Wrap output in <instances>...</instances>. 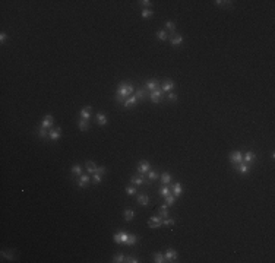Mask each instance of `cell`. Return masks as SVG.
<instances>
[{"instance_id": "1", "label": "cell", "mask_w": 275, "mask_h": 263, "mask_svg": "<svg viewBox=\"0 0 275 263\" xmlns=\"http://www.w3.org/2000/svg\"><path fill=\"white\" fill-rule=\"evenodd\" d=\"M133 85H132V82L130 80H121L120 83H119V88H117V91H116V95H119V97H123V98H128L130 97L132 94H133Z\"/></svg>"}, {"instance_id": "2", "label": "cell", "mask_w": 275, "mask_h": 263, "mask_svg": "<svg viewBox=\"0 0 275 263\" xmlns=\"http://www.w3.org/2000/svg\"><path fill=\"white\" fill-rule=\"evenodd\" d=\"M162 98H164V92H162L161 86H160V88H157L155 91L149 92V99H151L154 104H160V102L162 101Z\"/></svg>"}, {"instance_id": "3", "label": "cell", "mask_w": 275, "mask_h": 263, "mask_svg": "<svg viewBox=\"0 0 275 263\" xmlns=\"http://www.w3.org/2000/svg\"><path fill=\"white\" fill-rule=\"evenodd\" d=\"M228 159H230V162L234 165H239L240 162H243V152L240 151H233L230 152V155H228Z\"/></svg>"}, {"instance_id": "4", "label": "cell", "mask_w": 275, "mask_h": 263, "mask_svg": "<svg viewBox=\"0 0 275 263\" xmlns=\"http://www.w3.org/2000/svg\"><path fill=\"white\" fill-rule=\"evenodd\" d=\"M128 237H129L128 231H119V232H116L113 235V240H114V243H117V244H126Z\"/></svg>"}, {"instance_id": "5", "label": "cell", "mask_w": 275, "mask_h": 263, "mask_svg": "<svg viewBox=\"0 0 275 263\" xmlns=\"http://www.w3.org/2000/svg\"><path fill=\"white\" fill-rule=\"evenodd\" d=\"M148 227L152 228V230L162 227V217L161 215H158V217H151L149 219H148Z\"/></svg>"}, {"instance_id": "6", "label": "cell", "mask_w": 275, "mask_h": 263, "mask_svg": "<svg viewBox=\"0 0 275 263\" xmlns=\"http://www.w3.org/2000/svg\"><path fill=\"white\" fill-rule=\"evenodd\" d=\"M160 86H161L164 94H168V92H173V89L176 88V83H174V80H171V79H164Z\"/></svg>"}, {"instance_id": "7", "label": "cell", "mask_w": 275, "mask_h": 263, "mask_svg": "<svg viewBox=\"0 0 275 263\" xmlns=\"http://www.w3.org/2000/svg\"><path fill=\"white\" fill-rule=\"evenodd\" d=\"M136 168H138V172H139L141 176H145V177H147V172L151 170V164H149L148 161H145V159H142V161L138 162V167H136Z\"/></svg>"}, {"instance_id": "8", "label": "cell", "mask_w": 275, "mask_h": 263, "mask_svg": "<svg viewBox=\"0 0 275 263\" xmlns=\"http://www.w3.org/2000/svg\"><path fill=\"white\" fill-rule=\"evenodd\" d=\"M61 136V127L59 126H56V127H51L50 130H48V139L54 142V140H59Z\"/></svg>"}, {"instance_id": "9", "label": "cell", "mask_w": 275, "mask_h": 263, "mask_svg": "<svg viewBox=\"0 0 275 263\" xmlns=\"http://www.w3.org/2000/svg\"><path fill=\"white\" fill-rule=\"evenodd\" d=\"M53 124H54V117L51 116V114H46L40 126H41V127H44V129H47V130H50L51 127H54Z\"/></svg>"}, {"instance_id": "10", "label": "cell", "mask_w": 275, "mask_h": 263, "mask_svg": "<svg viewBox=\"0 0 275 263\" xmlns=\"http://www.w3.org/2000/svg\"><path fill=\"white\" fill-rule=\"evenodd\" d=\"M145 176H141V174H135V176H132L130 177V184L132 186H142V184H145L147 183V180H145Z\"/></svg>"}, {"instance_id": "11", "label": "cell", "mask_w": 275, "mask_h": 263, "mask_svg": "<svg viewBox=\"0 0 275 263\" xmlns=\"http://www.w3.org/2000/svg\"><path fill=\"white\" fill-rule=\"evenodd\" d=\"M183 37H181L180 34H171L170 37H168V41H170V44L173 47H179L183 43Z\"/></svg>"}, {"instance_id": "12", "label": "cell", "mask_w": 275, "mask_h": 263, "mask_svg": "<svg viewBox=\"0 0 275 263\" xmlns=\"http://www.w3.org/2000/svg\"><path fill=\"white\" fill-rule=\"evenodd\" d=\"M89 183H91V178H89V176H87V174H81L79 178H78V181H76V184H78L81 189H87Z\"/></svg>"}, {"instance_id": "13", "label": "cell", "mask_w": 275, "mask_h": 263, "mask_svg": "<svg viewBox=\"0 0 275 263\" xmlns=\"http://www.w3.org/2000/svg\"><path fill=\"white\" fill-rule=\"evenodd\" d=\"M135 97H136L138 101H145V99L149 97L148 89L147 88H139V89H136V91H135Z\"/></svg>"}, {"instance_id": "14", "label": "cell", "mask_w": 275, "mask_h": 263, "mask_svg": "<svg viewBox=\"0 0 275 263\" xmlns=\"http://www.w3.org/2000/svg\"><path fill=\"white\" fill-rule=\"evenodd\" d=\"M256 161V154L253 151H247L246 154H243V162H246V164H252V162H255Z\"/></svg>"}, {"instance_id": "15", "label": "cell", "mask_w": 275, "mask_h": 263, "mask_svg": "<svg viewBox=\"0 0 275 263\" xmlns=\"http://www.w3.org/2000/svg\"><path fill=\"white\" fill-rule=\"evenodd\" d=\"M160 85H161V83H160L157 79H149V80H147V82H145V88H147L149 92H151V91H155L157 88H160Z\"/></svg>"}, {"instance_id": "16", "label": "cell", "mask_w": 275, "mask_h": 263, "mask_svg": "<svg viewBox=\"0 0 275 263\" xmlns=\"http://www.w3.org/2000/svg\"><path fill=\"white\" fill-rule=\"evenodd\" d=\"M164 256H165L167 262H177V251L174 249H167Z\"/></svg>"}, {"instance_id": "17", "label": "cell", "mask_w": 275, "mask_h": 263, "mask_svg": "<svg viewBox=\"0 0 275 263\" xmlns=\"http://www.w3.org/2000/svg\"><path fill=\"white\" fill-rule=\"evenodd\" d=\"M91 113H92V107L87 105V107H84V108L81 110L79 117H81L82 120H89V118H91Z\"/></svg>"}, {"instance_id": "18", "label": "cell", "mask_w": 275, "mask_h": 263, "mask_svg": "<svg viewBox=\"0 0 275 263\" xmlns=\"http://www.w3.org/2000/svg\"><path fill=\"white\" fill-rule=\"evenodd\" d=\"M138 104V99H136V97L135 95H130V97H128V98L124 99V102H123V107L124 108H130V107H133V105Z\"/></svg>"}, {"instance_id": "19", "label": "cell", "mask_w": 275, "mask_h": 263, "mask_svg": "<svg viewBox=\"0 0 275 263\" xmlns=\"http://www.w3.org/2000/svg\"><path fill=\"white\" fill-rule=\"evenodd\" d=\"M170 189L173 190V194H174L176 197L181 196V193H183V189H181V184H180V183H174V184H171V186H170Z\"/></svg>"}, {"instance_id": "20", "label": "cell", "mask_w": 275, "mask_h": 263, "mask_svg": "<svg viewBox=\"0 0 275 263\" xmlns=\"http://www.w3.org/2000/svg\"><path fill=\"white\" fill-rule=\"evenodd\" d=\"M234 168L239 171L240 174L244 176V174H247V172H249V168H250V167H249V164H246V162H240L239 165H236Z\"/></svg>"}, {"instance_id": "21", "label": "cell", "mask_w": 275, "mask_h": 263, "mask_svg": "<svg viewBox=\"0 0 275 263\" xmlns=\"http://www.w3.org/2000/svg\"><path fill=\"white\" fill-rule=\"evenodd\" d=\"M123 218H124V221H126V222H130V221H133L135 212L132 209H124V210H123Z\"/></svg>"}, {"instance_id": "22", "label": "cell", "mask_w": 275, "mask_h": 263, "mask_svg": "<svg viewBox=\"0 0 275 263\" xmlns=\"http://www.w3.org/2000/svg\"><path fill=\"white\" fill-rule=\"evenodd\" d=\"M138 203L141 205V206H148V205H149V197H148L147 194H143V193L138 194Z\"/></svg>"}, {"instance_id": "23", "label": "cell", "mask_w": 275, "mask_h": 263, "mask_svg": "<svg viewBox=\"0 0 275 263\" xmlns=\"http://www.w3.org/2000/svg\"><path fill=\"white\" fill-rule=\"evenodd\" d=\"M95 118H97V123H98V124L100 126H106L107 124V116H106V114H102V113H98V114H97V116H95Z\"/></svg>"}, {"instance_id": "24", "label": "cell", "mask_w": 275, "mask_h": 263, "mask_svg": "<svg viewBox=\"0 0 275 263\" xmlns=\"http://www.w3.org/2000/svg\"><path fill=\"white\" fill-rule=\"evenodd\" d=\"M78 127H79V130H82V132H87L88 129H89V121L88 120H79L78 121Z\"/></svg>"}, {"instance_id": "25", "label": "cell", "mask_w": 275, "mask_h": 263, "mask_svg": "<svg viewBox=\"0 0 275 263\" xmlns=\"http://www.w3.org/2000/svg\"><path fill=\"white\" fill-rule=\"evenodd\" d=\"M85 167H87V171L89 174H94L95 170H97V165H95L94 161H87V162H85Z\"/></svg>"}, {"instance_id": "26", "label": "cell", "mask_w": 275, "mask_h": 263, "mask_svg": "<svg viewBox=\"0 0 275 263\" xmlns=\"http://www.w3.org/2000/svg\"><path fill=\"white\" fill-rule=\"evenodd\" d=\"M154 262L155 263H164V262H167V260H165V256L162 254L161 251H157V253H154Z\"/></svg>"}, {"instance_id": "27", "label": "cell", "mask_w": 275, "mask_h": 263, "mask_svg": "<svg viewBox=\"0 0 275 263\" xmlns=\"http://www.w3.org/2000/svg\"><path fill=\"white\" fill-rule=\"evenodd\" d=\"M171 191H170V187H168V184H162L161 187H160V196L165 197L167 194H170Z\"/></svg>"}, {"instance_id": "28", "label": "cell", "mask_w": 275, "mask_h": 263, "mask_svg": "<svg viewBox=\"0 0 275 263\" xmlns=\"http://www.w3.org/2000/svg\"><path fill=\"white\" fill-rule=\"evenodd\" d=\"M157 38L160 39V41H165V39H168L167 31H164V29H160V31H157Z\"/></svg>"}, {"instance_id": "29", "label": "cell", "mask_w": 275, "mask_h": 263, "mask_svg": "<svg viewBox=\"0 0 275 263\" xmlns=\"http://www.w3.org/2000/svg\"><path fill=\"white\" fill-rule=\"evenodd\" d=\"M138 240H139V237H138V235H135V234H129L126 244H128V246H133V244H136Z\"/></svg>"}, {"instance_id": "30", "label": "cell", "mask_w": 275, "mask_h": 263, "mask_svg": "<svg viewBox=\"0 0 275 263\" xmlns=\"http://www.w3.org/2000/svg\"><path fill=\"white\" fill-rule=\"evenodd\" d=\"M124 259H126V256H124L123 253H117V254H114L113 256V262L114 263H123L124 262Z\"/></svg>"}, {"instance_id": "31", "label": "cell", "mask_w": 275, "mask_h": 263, "mask_svg": "<svg viewBox=\"0 0 275 263\" xmlns=\"http://www.w3.org/2000/svg\"><path fill=\"white\" fill-rule=\"evenodd\" d=\"M72 174L73 176H76V177H79L82 174V168H81V165L79 164H75V165H72Z\"/></svg>"}, {"instance_id": "32", "label": "cell", "mask_w": 275, "mask_h": 263, "mask_svg": "<svg viewBox=\"0 0 275 263\" xmlns=\"http://www.w3.org/2000/svg\"><path fill=\"white\" fill-rule=\"evenodd\" d=\"M124 190H126V194H129V196H135V194H138V189H136V186H128Z\"/></svg>"}, {"instance_id": "33", "label": "cell", "mask_w": 275, "mask_h": 263, "mask_svg": "<svg viewBox=\"0 0 275 263\" xmlns=\"http://www.w3.org/2000/svg\"><path fill=\"white\" fill-rule=\"evenodd\" d=\"M38 138L40 139H46L48 138V130L47 129H44V127H38Z\"/></svg>"}, {"instance_id": "34", "label": "cell", "mask_w": 275, "mask_h": 263, "mask_svg": "<svg viewBox=\"0 0 275 263\" xmlns=\"http://www.w3.org/2000/svg\"><path fill=\"white\" fill-rule=\"evenodd\" d=\"M176 199H177V197H176L174 194H171V193H170V194H167V196H165V202H167V206H173V205L176 203Z\"/></svg>"}, {"instance_id": "35", "label": "cell", "mask_w": 275, "mask_h": 263, "mask_svg": "<svg viewBox=\"0 0 275 263\" xmlns=\"http://www.w3.org/2000/svg\"><path fill=\"white\" fill-rule=\"evenodd\" d=\"M152 16H154V12H152L151 9H143V10H142V18H143V19H151Z\"/></svg>"}, {"instance_id": "36", "label": "cell", "mask_w": 275, "mask_h": 263, "mask_svg": "<svg viewBox=\"0 0 275 263\" xmlns=\"http://www.w3.org/2000/svg\"><path fill=\"white\" fill-rule=\"evenodd\" d=\"M160 178H161L162 184H170V183H171V176H170L168 172H162Z\"/></svg>"}, {"instance_id": "37", "label": "cell", "mask_w": 275, "mask_h": 263, "mask_svg": "<svg viewBox=\"0 0 275 263\" xmlns=\"http://www.w3.org/2000/svg\"><path fill=\"white\" fill-rule=\"evenodd\" d=\"M167 208H168L167 203H165V205H161V206H160V215L162 217V219L168 217V209H167Z\"/></svg>"}, {"instance_id": "38", "label": "cell", "mask_w": 275, "mask_h": 263, "mask_svg": "<svg viewBox=\"0 0 275 263\" xmlns=\"http://www.w3.org/2000/svg\"><path fill=\"white\" fill-rule=\"evenodd\" d=\"M147 178H149V180H157V178H160V174H158L157 171L149 170L147 172Z\"/></svg>"}, {"instance_id": "39", "label": "cell", "mask_w": 275, "mask_h": 263, "mask_svg": "<svg viewBox=\"0 0 275 263\" xmlns=\"http://www.w3.org/2000/svg\"><path fill=\"white\" fill-rule=\"evenodd\" d=\"M91 181L94 184H100L101 181H102V176L101 174H97V172H94L92 174V178H91Z\"/></svg>"}, {"instance_id": "40", "label": "cell", "mask_w": 275, "mask_h": 263, "mask_svg": "<svg viewBox=\"0 0 275 263\" xmlns=\"http://www.w3.org/2000/svg\"><path fill=\"white\" fill-rule=\"evenodd\" d=\"M165 28H167V29L171 34H174V31H176V24L173 22V20H167V22H165Z\"/></svg>"}, {"instance_id": "41", "label": "cell", "mask_w": 275, "mask_h": 263, "mask_svg": "<svg viewBox=\"0 0 275 263\" xmlns=\"http://www.w3.org/2000/svg\"><path fill=\"white\" fill-rule=\"evenodd\" d=\"M2 257H3V259H7V260H13V253H12L10 250H9V251H5V250H3V251H2Z\"/></svg>"}, {"instance_id": "42", "label": "cell", "mask_w": 275, "mask_h": 263, "mask_svg": "<svg viewBox=\"0 0 275 263\" xmlns=\"http://www.w3.org/2000/svg\"><path fill=\"white\" fill-rule=\"evenodd\" d=\"M176 224V221L174 219H171V218H164L162 219V225H165V227H171V225H174Z\"/></svg>"}, {"instance_id": "43", "label": "cell", "mask_w": 275, "mask_h": 263, "mask_svg": "<svg viewBox=\"0 0 275 263\" xmlns=\"http://www.w3.org/2000/svg\"><path fill=\"white\" fill-rule=\"evenodd\" d=\"M167 101H170V102H176V101H177V95H176L174 92H168V94H167Z\"/></svg>"}, {"instance_id": "44", "label": "cell", "mask_w": 275, "mask_h": 263, "mask_svg": "<svg viewBox=\"0 0 275 263\" xmlns=\"http://www.w3.org/2000/svg\"><path fill=\"white\" fill-rule=\"evenodd\" d=\"M124 262H128V263H139L141 260H139L138 257H135V256H126Z\"/></svg>"}, {"instance_id": "45", "label": "cell", "mask_w": 275, "mask_h": 263, "mask_svg": "<svg viewBox=\"0 0 275 263\" xmlns=\"http://www.w3.org/2000/svg\"><path fill=\"white\" fill-rule=\"evenodd\" d=\"M138 3L142 5V6H145V9H148V7L152 6V2H149V0H142V2H138Z\"/></svg>"}, {"instance_id": "46", "label": "cell", "mask_w": 275, "mask_h": 263, "mask_svg": "<svg viewBox=\"0 0 275 263\" xmlns=\"http://www.w3.org/2000/svg\"><path fill=\"white\" fill-rule=\"evenodd\" d=\"M215 5H218V6H231V2H222V0H217V2H215Z\"/></svg>"}, {"instance_id": "47", "label": "cell", "mask_w": 275, "mask_h": 263, "mask_svg": "<svg viewBox=\"0 0 275 263\" xmlns=\"http://www.w3.org/2000/svg\"><path fill=\"white\" fill-rule=\"evenodd\" d=\"M95 172H97V174H101V176H104V174H106V167H97Z\"/></svg>"}, {"instance_id": "48", "label": "cell", "mask_w": 275, "mask_h": 263, "mask_svg": "<svg viewBox=\"0 0 275 263\" xmlns=\"http://www.w3.org/2000/svg\"><path fill=\"white\" fill-rule=\"evenodd\" d=\"M6 41H7V34L6 32H2V34H0V43H2V44H5Z\"/></svg>"}]
</instances>
